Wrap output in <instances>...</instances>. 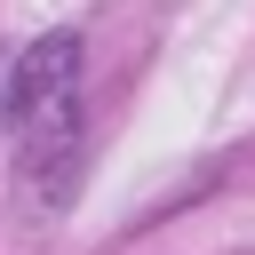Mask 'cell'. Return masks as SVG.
I'll return each mask as SVG.
<instances>
[{"label":"cell","instance_id":"cell-1","mask_svg":"<svg viewBox=\"0 0 255 255\" xmlns=\"http://www.w3.org/2000/svg\"><path fill=\"white\" fill-rule=\"evenodd\" d=\"M8 151L32 207H64L80 191L88 159V88H80V40L40 32L8 72Z\"/></svg>","mask_w":255,"mask_h":255}]
</instances>
